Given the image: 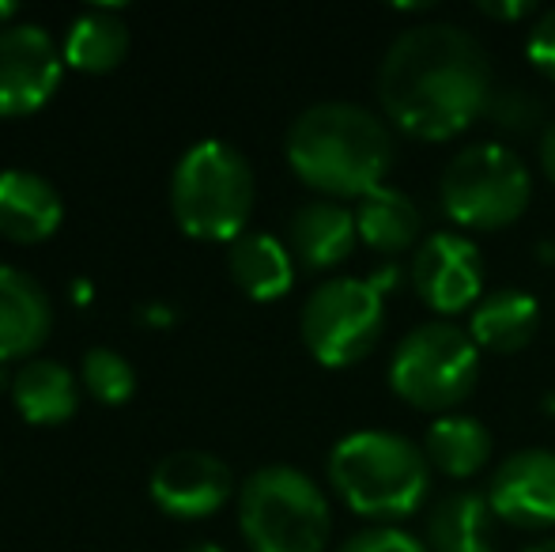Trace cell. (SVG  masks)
Listing matches in <instances>:
<instances>
[{
  "label": "cell",
  "instance_id": "52a82bcc",
  "mask_svg": "<svg viewBox=\"0 0 555 552\" xmlns=\"http://www.w3.org/2000/svg\"><path fill=\"white\" fill-rule=\"evenodd\" d=\"M480 383V348L453 322H424L404 333L389 360V386L424 413H450Z\"/></svg>",
  "mask_w": 555,
  "mask_h": 552
},
{
  "label": "cell",
  "instance_id": "cb8c5ba5",
  "mask_svg": "<svg viewBox=\"0 0 555 552\" xmlns=\"http://www.w3.org/2000/svg\"><path fill=\"white\" fill-rule=\"evenodd\" d=\"M483 118H488L499 133L526 137V133H537V129H541L544 103L529 88H514L511 84V88H495V95H491Z\"/></svg>",
  "mask_w": 555,
  "mask_h": 552
},
{
  "label": "cell",
  "instance_id": "9c48e42d",
  "mask_svg": "<svg viewBox=\"0 0 555 552\" xmlns=\"http://www.w3.org/2000/svg\"><path fill=\"white\" fill-rule=\"evenodd\" d=\"M65 53L38 23L0 30V118H27L53 99Z\"/></svg>",
  "mask_w": 555,
  "mask_h": 552
},
{
  "label": "cell",
  "instance_id": "30bf717a",
  "mask_svg": "<svg viewBox=\"0 0 555 552\" xmlns=\"http://www.w3.org/2000/svg\"><path fill=\"white\" fill-rule=\"evenodd\" d=\"M412 287L435 314H461L483 299V254L473 239L435 231L412 254Z\"/></svg>",
  "mask_w": 555,
  "mask_h": 552
},
{
  "label": "cell",
  "instance_id": "d4e9b609",
  "mask_svg": "<svg viewBox=\"0 0 555 552\" xmlns=\"http://www.w3.org/2000/svg\"><path fill=\"white\" fill-rule=\"evenodd\" d=\"M340 552H427V545L401 526H371V530L351 534Z\"/></svg>",
  "mask_w": 555,
  "mask_h": 552
},
{
  "label": "cell",
  "instance_id": "484cf974",
  "mask_svg": "<svg viewBox=\"0 0 555 552\" xmlns=\"http://www.w3.org/2000/svg\"><path fill=\"white\" fill-rule=\"evenodd\" d=\"M526 57L555 80V8L541 15L526 35Z\"/></svg>",
  "mask_w": 555,
  "mask_h": 552
},
{
  "label": "cell",
  "instance_id": "7c38bea8",
  "mask_svg": "<svg viewBox=\"0 0 555 552\" xmlns=\"http://www.w3.org/2000/svg\"><path fill=\"white\" fill-rule=\"evenodd\" d=\"M231 470L208 450H178L167 454L152 473V500L175 518H208L231 500Z\"/></svg>",
  "mask_w": 555,
  "mask_h": 552
},
{
  "label": "cell",
  "instance_id": "44dd1931",
  "mask_svg": "<svg viewBox=\"0 0 555 552\" xmlns=\"http://www.w3.org/2000/svg\"><path fill=\"white\" fill-rule=\"evenodd\" d=\"M427 462L453 480H468L491 462V432L476 416L446 413L427 427Z\"/></svg>",
  "mask_w": 555,
  "mask_h": 552
},
{
  "label": "cell",
  "instance_id": "d6986e66",
  "mask_svg": "<svg viewBox=\"0 0 555 552\" xmlns=\"http://www.w3.org/2000/svg\"><path fill=\"white\" fill-rule=\"evenodd\" d=\"M227 269L249 299L261 303L280 299L295 284L292 246H284L276 235H264V231H246V235L234 239L231 251H227Z\"/></svg>",
  "mask_w": 555,
  "mask_h": 552
},
{
  "label": "cell",
  "instance_id": "5b68a950",
  "mask_svg": "<svg viewBox=\"0 0 555 552\" xmlns=\"http://www.w3.org/2000/svg\"><path fill=\"white\" fill-rule=\"evenodd\" d=\"M238 526L254 552H325L333 515L325 492L295 465H264L238 492Z\"/></svg>",
  "mask_w": 555,
  "mask_h": 552
},
{
  "label": "cell",
  "instance_id": "4fadbf2b",
  "mask_svg": "<svg viewBox=\"0 0 555 552\" xmlns=\"http://www.w3.org/2000/svg\"><path fill=\"white\" fill-rule=\"evenodd\" d=\"M53 330V303L35 277L0 266V363L38 352Z\"/></svg>",
  "mask_w": 555,
  "mask_h": 552
},
{
  "label": "cell",
  "instance_id": "ac0fdd59",
  "mask_svg": "<svg viewBox=\"0 0 555 552\" xmlns=\"http://www.w3.org/2000/svg\"><path fill=\"white\" fill-rule=\"evenodd\" d=\"M495 511L488 496L461 488L442 496L427 515V545L431 552H495Z\"/></svg>",
  "mask_w": 555,
  "mask_h": 552
},
{
  "label": "cell",
  "instance_id": "f1b7e54d",
  "mask_svg": "<svg viewBox=\"0 0 555 552\" xmlns=\"http://www.w3.org/2000/svg\"><path fill=\"white\" fill-rule=\"evenodd\" d=\"M15 12H20V8H15L12 0H0V30H4V27H12Z\"/></svg>",
  "mask_w": 555,
  "mask_h": 552
},
{
  "label": "cell",
  "instance_id": "8992f818",
  "mask_svg": "<svg viewBox=\"0 0 555 552\" xmlns=\"http://www.w3.org/2000/svg\"><path fill=\"white\" fill-rule=\"evenodd\" d=\"M533 197V178L514 147L468 144L446 163L439 178L442 213L457 228L499 231L511 228Z\"/></svg>",
  "mask_w": 555,
  "mask_h": 552
},
{
  "label": "cell",
  "instance_id": "4316f807",
  "mask_svg": "<svg viewBox=\"0 0 555 552\" xmlns=\"http://www.w3.org/2000/svg\"><path fill=\"white\" fill-rule=\"evenodd\" d=\"M480 15H488V20H499V23H514V20H526L529 12H533V4L529 0H480Z\"/></svg>",
  "mask_w": 555,
  "mask_h": 552
},
{
  "label": "cell",
  "instance_id": "603a6c76",
  "mask_svg": "<svg viewBox=\"0 0 555 552\" xmlns=\"http://www.w3.org/2000/svg\"><path fill=\"white\" fill-rule=\"evenodd\" d=\"M83 386L103 406H125L137 390V371L114 348H88L83 352Z\"/></svg>",
  "mask_w": 555,
  "mask_h": 552
},
{
  "label": "cell",
  "instance_id": "1f68e13d",
  "mask_svg": "<svg viewBox=\"0 0 555 552\" xmlns=\"http://www.w3.org/2000/svg\"><path fill=\"white\" fill-rule=\"evenodd\" d=\"M12 378H15V375H8V371H4V363H0V394H4V390H12Z\"/></svg>",
  "mask_w": 555,
  "mask_h": 552
},
{
  "label": "cell",
  "instance_id": "ffe728a7",
  "mask_svg": "<svg viewBox=\"0 0 555 552\" xmlns=\"http://www.w3.org/2000/svg\"><path fill=\"white\" fill-rule=\"evenodd\" d=\"M12 401L30 424H65L80 409V386L57 360H27L12 378Z\"/></svg>",
  "mask_w": 555,
  "mask_h": 552
},
{
  "label": "cell",
  "instance_id": "f546056e",
  "mask_svg": "<svg viewBox=\"0 0 555 552\" xmlns=\"http://www.w3.org/2000/svg\"><path fill=\"white\" fill-rule=\"evenodd\" d=\"M541 258L555 261V239H544V243H541Z\"/></svg>",
  "mask_w": 555,
  "mask_h": 552
},
{
  "label": "cell",
  "instance_id": "4dcf8cb0",
  "mask_svg": "<svg viewBox=\"0 0 555 552\" xmlns=\"http://www.w3.org/2000/svg\"><path fill=\"white\" fill-rule=\"evenodd\" d=\"M185 552H223L220 545H212V541H201V545H190Z\"/></svg>",
  "mask_w": 555,
  "mask_h": 552
},
{
  "label": "cell",
  "instance_id": "e0dca14e",
  "mask_svg": "<svg viewBox=\"0 0 555 552\" xmlns=\"http://www.w3.org/2000/svg\"><path fill=\"white\" fill-rule=\"evenodd\" d=\"M356 228L359 243H366L374 254L386 258H401L404 251L424 243V213L404 190L393 185H378L356 205Z\"/></svg>",
  "mask_w": 555,
  "mask_h": 552
},
{
  "label": "cell",
  "instance_id": "5bb4252c",
  "mask_svg": "<svg viewBox=\"0 0 555 552\" xmlns=\"http://www.w3.org/2000/svg\"><path fill=\"white\" fill-rule=\"evenodd\" d=\"M287 243H292V258L299 266L314 269H336L348 261V254L359 243L356 228V208H344L340 201H310L287 223Z\"/></svg>",
  "mask_w": 555,
  "mask_h": 552
},
{
  "label": "cell",
  "instance_id": "836d02e7",
  "mask_svg": "<svg viewBox=\"0 0 555 552\" xmlns=\"http://www.w3.org/2000/svg\"><path fill=\"white\" fill-rule=\"evenodd\" d=\"M548 413H555V398H552V401H548Z\"/></svg>",
  "mask_w": 555,
  "mask_h": 552
},
{
  "label": "cell",
  "instance_id": "2e32d148",
  "mask_svg": "<svg viewBox=\"0 0 555 552\" xmlns=\"http://www.w3.org/2000/svg\"><path fill=\"white\" fill-rule=\"evenodd\" d=\"M537 330H541V303L521 287L488 292L468 318V333H473L476 348L495 356L521 352L537 337Z\"/></svg>",
  "mask_w": 555,
  "mask_h": 552
},
{
  "label": "cell",
  "instance_id": "6da1fadb",
  "mask_svg": "<svg viewBox=\"0 0 555 552\" xmlns=\"http://www.w3.org/2000/svg\"><path fill=\"white\" fill-rule=\"evenodd\" d=\"M495 76L491 57L453 23H416L389 42L378 65V103L401 133L453 140L483 118Z\"/></svg>",
  "mask_w": 555,
  "mask_h": 552
},
{
  "label": "cell",
  "instance_id": "ba28073f",
  "mask_svg": "<svg viewBox=\"0 0 555 552\" xmlns=\"http://www.w3.org/2000/svg\"><path fill=\"white\" fill-rule=\"evenodd\" d=\"M299 325L322 368H351L386 330V292L374 277H333L310 292Z\"/></svg>",
  "mask_w": 555,
  "mask_h": 552
},
{
  "label": "cell",
  "instance_id": "d6a6232c",
  "mask_svg": "<svg viewBox=\"0 0 555 552\" xmlns=\"http://www.w3.org/2000/svg\"><path fill=\"white\" fill-rule=\"evenodd\" d=\"M526 552H555V538L552 541H541V545H533V549H526Z\"/></svg>",
  "mask_w": 555,
  "mask_h": 552
},
{
  "label": "cell",
  "instance_id": "7402d4cb",
  "mask_svg": "<svg viewBox=\"0 0 555 552\" xmlns=\"http://www.w3.org/2000/svg\"><path fill=\"white\" fill-rule=\"evenodd\" d=\"M129 53V23L114 8H88L65 35V61L83 73H114Z\"/></svg>",
  "mask_w": 555,
  "mask_h": 552
},
{
  "label": "cell",
  "instance_id": "8fae6325",
  "mask_svg": "<svg viewBox=\"0 0 555 552\" xmlns=\"http://www.w3.org/2000/svg\"><path fill=\"white\" fill-rule=\"evenodd\" d=\"M488 503L499 523L518 530H552L555 526V450L529 447L503 458L491 473Z\"/></svg>",
  "mask_w": 555,
  "mask_h": 552
},
{
  "label": "cell",
  "instance_id": "277c9868",
  "mask_svg": "<svg viewBox=\"0 0 555 552\" xmlns=\"http://www.w3.org/2000/svg\"><path fill=\"white\" fill-rule=\"evenodd\" d=\"M170 205L185 235L205 243H234L254 213V170L227 140H201L178 159Z\"/></svg>",
  "mask_w": 555,
  "mask_h": 552
},
{
  "label": "cell",
  "instance_id": "3957f363",
  "mask_svg": "<svg viewBox=\"0 0 555 552\" xmlns=\"http://www.w3.org/2000/svg\"><path fill=\"white\" fill-rule=\"evenodd\" d=\"M330 485L356 515L389 526L416 515L431 492V462L424 447L397 432L344 435L330 454Z\"/></svg>",
  "mask_w": 555,
  "mask_h": 552
},
{
  "label": "cell",
  "instance_id": "83f0119b",
  "mask_svg": "<svg viewBox=\"0 0 555 552\" xmlns=\"http://www.w3.org/2000/svg\"><path fill=\"white\" fill-rule=\"evenodd\" d=\"M541 167L555 182V121H548V129L541 133Z\"/></svg>",
  "mask_w": 555,
  "mask_h": 552
},
{
  "label": "cell",
  "instance_id": "7a4b0ae2",
  "mask_svg": "<svg viewBox=\"0 0 555 552\" xmlns=\"http://www.w3.org/2000/svg\"><path fill=\"white\" fill-rule=\"evenodd\" d=\"M287 163L325 201H363L393 170V133L359 103H318L287 129Z\"/></svg>",
  "mask_w": 555,
  "mask_h": 552
},
{
  "label": "cell",
  "instance_id": "9a60e30c",
  "mask_svg": "<svg viewBox=\"0 0 555 552\" xmlns=\"http://www.w3.org/2000/svg\"><path fill=\"white\" fill-rule=\"evenodd\" d=\"M61 193L35 170H0V235L12 243H42L61 228Z\"/></svg>",
  "mask_w": 555,
  "mask_h": 552
}]
</instances>
